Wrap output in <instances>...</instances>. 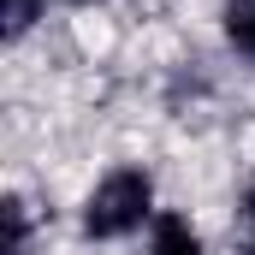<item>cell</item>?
Listing matches in <instances>:
<instances>
[{"label": "cell", "mask_w": 255, "mask_h": 255, "mask_svg": "<svg viewBox=\"0 0 255 255\" xmlns=\"http://www.w3.org/2000/svg\"><path fill=\"white\" fill-rule=\"evenodd\" d=\"M148 214H154V184H148V172L125 166V172H107L89 190V202H83V232L89 238H125Z\"/></svg>", "instance_id": "1"}, {"label": "cell", "mask_w": 255, "mask_h": 255, "mask_svg": "<svg viewBox=\"0 0 255 255\" xmlns=\"http://www.w3.org/2000/svg\"><path fill=\"white\" fill-rule=\"evenodd\" d=\"M77 6H83V0H77Z\"/></svg>", "instance_id": "6"}, {"label": "cell", "mask_w": 255, "mask_h": 255, "mask_svg": "<svg viewBox=\"0 0 255 255\" xmlns=\"http://www.w3.org/2000/svg\"><path fill=\"white\" fill-rule=\"evenodd\" d=\"M238 255H255V184H250V196H244V250Z\"/></svg>", "instance_id": "5"}, {"label": "cell", "mask_w": 255, "mask_h": 255, "mask_svg": "<svg viewBox=\"0 0 255 255\" xmlns=\"http://www.w3.org/2000/svg\"><path fill=\"white\" fill-rule=\"evenodd\" d=\"M6 255H30V220H24V202L18 196L6 202Z\"/></svg>", "instance_id": "4"}, {"label": "cell", "mask_w": 255, "mask_h": 255, "mask_svg": "<svg viewBox=\"0 0 255 255\" xmlns=\"http://www.w3.org/2000/svg\"><path fill=\"white\" fill-rule=\"evenodd\" d=\"M226 36L244 60H255V0H226Z\"/></svg>", "instance_id": "3"}, {"label": "cell", "mask_w": 255, "mask_h": 255, "mask_svg": "<svg viewBox=\"0 0 255 255\" xmlns=\"http://www.w3.org/2000/svg\"><path fill=\"white\" fill-rule=\"evenodd\" d=\"M148 255H202V238L184 214H160L154 220V250Z\"/></svg>", "instance_id": "2"}]
</instances>
